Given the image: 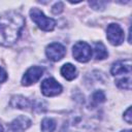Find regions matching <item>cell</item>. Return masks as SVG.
<instances>
[{
	"label": "cell",
	"mask_w": 132,
	"mask_h": 132,
	"mask_svg": "<svg viewBox=\"0 0 132 132\" xmlns=\"http://www.w3.org/2000/svg\"><path fill=\"white\" fill-rule=\"evenodd\" d=\"M24 18L14 11H9L0 16V43L3 45L13 44L20 37L24 28Z\"/></svg>",
	"instance_id": "1"
},
{
	"label": "cell",
	"mask_w": 132,
	"mask_h": 132,
	"mask_svg": "<svg viewBox=\"0 0 132 132\" xmlns=\"http://www.w3.org/2000/svg\"><path fill=\"white\" fill-rule=\"evenodd\" d=\"M30 16H31L32 21L43 31H52V30H54V28L56 26L55 20L45 16L44 13L36 7L32 8L30 10Z\"/></svg>",
	"instance_id": "2"
},
{
	"label": "cell",
	"mask_w": 132,
	"mask_h": 132,
	"mask_svg": "<svg viewBox=\"0 0 132 132\" xmlns=\"http://www.w3.org/2000/svg\"><path fill=\"white\" fill-rule=\"evenodd\" d=\"M72 55L74 59L78 62L85 63L88 62L92 57V48L91 46L84 41H78L73 45Z\"/></svg>",
	"instance_id": "3"
},
{
	"label": "cell",
	"mask_w": 132,
	"mask_h": 132,
	"mask_svg": "<svg viewBox=\"0 0 132 132\" xmlns=\"http://www.w3.org/2000/svg\"><path fill=\"white\" fill-rule=\"evenodd\" d=\"M106 37L112 45H120L125 38L124 31L118 24H109L106 30Z\"/></svg>",
	"instance_id": "4"
},
{
	"label": "cell",
	"mask_w": 132,
	"mask_h": 132,
	"mask_svg": "<svg viewBox=\"0 0 132 132\" xmlns=\"http://www.w3.org/2000/svg\"><path fill=\"white\" fill-rule=\"evenodd\" d=\"M41 92L44 96H57L62 92V86L54 78L50 77L41 82Z\"/></svg>",
	"instance_id": "5"
},
{
	"label": "cell",
	"mask_w": 132,
	"mask_h": 132,
	"mask_svg": "<svg viewBox=\"0 0 132 132\" xmlns=\"http://www.w3.org/2000/svg\"><path fill=\"white\" fill-rule=\"evenodd\" d=\"M43 75V69L39 66H33L30 67L24 74L22 78V85L23 86H31L38 81L41 76Z\"/></svg>",
	"instance_id": "6"
},
{
	"label": "cell",
	"mask_w": 132,
	"mask_h": 132,
	"mask_svg": "<svg viewBox=\"0 0 132 132\" xmlns=\"http://www.w3.org/2000/svg\"><path fill=\"white\" fill-rule=\"evenodd\" d=\"M45 54H46V57L50 60H52L54 62H57V61H60L65 56L66 48L61 43L54 42V43H51L50 45L46 46Z\"/></svg>",
	"instance_id": "7"
},
{
	"label": "cell",
	"mask_w": 132,
	"mask_h": 132,
	"mask_svg": "<svg viewBox=\"0 0 132 132\" xmlns=\"http://www.w3.org/2000/svg\"><path fill=\"white\" fill-rule=\"evenodd\" d=\"M131 60H121L117 61L112 64L110 72L112 75H120V74H130L131 73Z\"/></svg>",
	"instance_id": "8"
},
{
	"label": "cell",
	"mask_w": 132,
	"mask_h": 132,
	"mask_svg": "<svg viewBox=\"0 0 132 132\" xmlns=\"http://www.w3.org/2000/svg\"><path fill=\"white\" fill-rule=\"evenodd\" d=\"M31 126V120L25 116H20L10 123V129L12 132H24Z\"/></svg>",
	"instance_id": "9"
},
{
	"label": "cell",
	"mask_w": 132,
	"mask_h": 132,
	"mask_svg": "<svg viewBox=\"0 0 132 132\" xmlns=\"http://www.w3.org/2000/svg\"><path fill=\"white\" fill-rule=\"evenodd\" d=\"M61 74L67 80H72V79H74L76 77L77 70L74 67V65H72L70 63H66L61 67Z\"/></svg>",
	"instance_id": "10"
},
{
	"label": "cell",
	"mask_w": 132,
	"mask_h": 132,
	"mask_svg": "<svg viewBox=\"0 0 132 132\" xmlns=\"http://www.w3.org/2000/svg\"><path fill=\"white\" fill-rule=\"evenodd\" d=\"M94 51H95V58L97 60H103V59L107 58V56H108L106 47L102 42H96Z\"/></svg>",
	"instance_id": "11"
},
{
	"label": "cell",
	"mask_w": 132,
	"mask_h": 132,
	"mask_svg": "<svg viewBox=\"0 0 132 132\" xmlns=\"http://www.w3.org/2000/svg\"><path fill=\"white\" fill-rule=\"evenodd\" d=\"M11 105L15 108H28L30 106V103L28 101V99L22 97V96H14L11 99Z\"/></svg>",
	"instance_id": "12"
},
{
	"label": "cell",
	"mask_w": 132,
	"mask_h": 132,
	"mask_svg": "<svg viewBox=\"0 0 132 132\" xmlns=\"http://www.w3.org/2000/svg\"><path fill=\"white\" fill-rule=\"evenodd\" d=\"M56 129V122L53 119L45 118L41 122V130L43 132H53Z\"/></svg>",
	"instance_id": "13"
},
{
	"label": "cell",
	"mask_w": 132,
	"mask_h": 132,
	"mask_svg": "<svg viewBox=\"0 0 132 132\" xmlns=\"http://www.w3.org/2000/svg\"><path fill=\"white\" fill-rule=\"evenodd\" d=\"M117 86L121 89H125V90H130L131 89V77L130 75H128L127 77H122L120 79H118L116 81Z\"/></svg>",
	"instance_id": "14"
},
{
	"label": "cell",
	"mask_w": 132,
	"mask_h": 132,
	"mask_svg": "<svg viewBox=\"0 0 132 132\" xmlns=\"http://www.w3.org/2000/svg\"><path fill=\"white\" fill-rule=\"evenodd\" d=\"M92 100H93L96 104L101 103V102H103V101L105 100V95H104V93H103L102 91H96V92L92 95Z\"/></svg>",
	"instance_id": "15"
},
{
	"label": "cell",
	"mask_w": 132,
	"mask_h": 132,
	"mask_svg": "<svg viewBox=\"0 0 132 132\" xmlns=\"http://www.w3.org/2000/svg\"><path fill=\"white\" fill-rule=\"evenodd\" d=\"M89 4L94 9H103L104 6L106 5V2L105 1H90Z\"/></svg>",
	"instance_id": "16"
},
{
	"label": "cell",
	"mask_w": 132,
	"mask_h": 132,
	"mask_svg": "<svg viewBox=\"0 0 132 132\" xmlns=\"http://www.w3.org/2000/svg\"><path fill=\"white\" fill-rule=\"evenodd\" d=\"M124 120L128 123V124H131L132 122V116H131V107H128L127 110L125 111L124 113Z\"/></svg>",
	"instance_id": "17"
},
{
	"label": "cell",
	"mask_w": 132,
	"mask_h": 132,
	"mask_svg": "<svg viewBox=\"0 0 132 132\" xmlns=\"http://www.w3.org/2000/svg\"><path fill=\"white\" fill-rule=\"evenodd\" d=\"M53 12L54 13H60L62 10H63V4H62V2H58V3H56L54 6H53Z\"/></svg>",
	"instance_id": "18"
},
{
	"label": "cell",
	"mask_w": 132,
	"mask_h": 132,
	"mask_svg": "<svg viewBox=\"0 0 132 132\" xmlns=\"http://www.w3.org/2000/svg\"><path fill=\"white\" fill-rule=\"evenodd\" d=\"M6 78H7V74H6L5 70L2 67H0V82H3Z\"/></svg>",
	"instance_id": "19"
},
{
	"label": "cell",
	"mask_w": 132,
	"mask_h": 132,
	"mask_svg": "<svg viewBox=\"0 0 132 132\" xmlns=\"http://www.w3.org/2000/svg\"><path fill=\"white\" fill-rule=\"evenodd\" d=\"M121 132H131V130H124V131H121Z\"/></svg>",
	"instance_id": "20"
},
{
	"label": "cell",
	"mask_w": 132,
	"mask_h": 132,
	"mask_svg": "<svg viewBox=\"0 0 132 132\" xmlns=\"http://www.w3.org/2000/svg\"><path fill=\"white\" fill-rule=\"evenodd\" d=\"M0 132H3V128H2V126L0 125Z\"/></svg>",
	"instance_id": "21"
}]
</instances>
